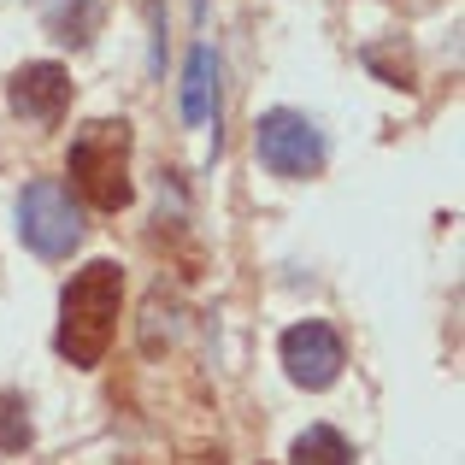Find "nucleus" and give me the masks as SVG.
I'll return each mask as SVG.
<instances>
[{
    "label": "nucleus",
    "instance_id": "1",
    "mask_svg": "<svg viewBox=\"0 0 465 465\" xmlns=\"http://www.w3.org/2000/svg\"><path fill=\"white\" fill-rule=\"evenodd\" d=\"M118 312H124V265L89 260L83 272H71L65 295H59V330H54L59 360H71L77 371H94L118 336Z\"/></svg>",
    "mask_w": 465,
    "mask_h": 465
},
{
    "label": "nucleus",
    "instance_id": "2",
    "mask_svg": "<svg viewBox=\"0 0 465 465\" xmlns=\"http://www.w3.org/2000/svg\"><path fill=\"white\" fill-rule=\"evenodd\" d=\"M65 171L77 183V194L94 206V213H124L136 183H130V124L124 118H94V124L77 130L65 153Z\"/></svg>",
    "mask_w": 465,
    "mask_h": 465
},
{
    "label": "nucleus",
    "instance_id": "3",
    "mask_svg": "<svg viewBox=\"0 0 465 465\" xmlns=\"http://www.w3.org/2000/svg\"><path fill=\"white\" fill-rule=\"evenodd\" d=\"M18 242L30 253H42V260H65V253L83 242V206L71 201L65 183H54V177L24 183V194H18Z\"/></svg>",
    "mask_w": 465,
    "mask_h": 465
},
{
    "label": "nucleus",
    "instance_id": "4",
    "mask_svg": "<svg viewBox=\"0 0 465 465\" xmlns=\"http://www.w3.org/2000/svg\"><path fill=\"white\" fill-rule=\"evenodd\" d=\"M253 153L283 183L318 177V171H324V130H318L307 113H295V106H272V113H260V124H253Z\"/></svg>",
    "mask_w": 465,
    "mask_h": 465
},
{
    "label": "nucleus",
    "instance_id": "5",
    "mask_svg": "<svg viewBox=\"0 0 465 465\" xmlns=\"http://www.w3.org/2000/svg\"><path fill=\"white\" fill-rule=\"evenodd\" d=\"M341 365H348V348L324 318H301V324L283 330V371L295 389H330L341 377Z\"/></svg>",
    "mask_w": 465,
    "mask_h": 465
},
{
    "label": "nucleus",
    "instance_id": "6",
    "mask_svg": "<svg viewBox=\"0 0 465 465\" xmlns=\"http://www.w3.org/2000/svg\"><path fill=\"white\" fill-rule=\"evenodd\" d=\"M6 106L24 118V124H42V130L59 124L65 106H71V71L54 65V59H30V65H18L12 83H6Z\"/></svg>",
    "mask_w": 465,
    "mask_h": 465
},
{
    "label": "nucleus",
    "instance_id": "7",
    "mask_svg": "<svg viewBox=\"0 0 465 465\" xmlns=\"http://www.w3.org/2000/svg\"><path fill=\"white\" fill-rule=\"evenodd\" d=\"M183 118H189V130L213 124V148H218V54L206 42H194L189 65H183Z\"/></svg>",
    "mask_w": 465,
    "mask_h": 465
},
{
    "label": "nucleus",
    "instance_id": "8",
    "mask_svg": "<svg viewBox=\"0 0 465 465\" xmlns=\"http://www.w3.org/2000/svg\"><path fill=\"white\" fill-rule=\"evenodd\" d=\"M101 18H106L101 0H42L47 35H54V42H65V47H89V35L101 30Z\"/></svg>",
    "mask_w": 465,
    "mask_h": 465
},
{
    "label": "nucleus",
    "instance_id": "9",
    "mask_svg": "<svg viewBox=\"0 0 465 465\" xmlns=\"http://www.w3.org/2000/svg\"><path fill=\"white\" fill-rule=\"evenodd\" d=\"M289 465H353V448L341 430H330V424H312V430L295 436V448H289Z\"/></svg>",
    "mask_w": 465,
    "mask_h": 465
},
{
    "label": "nucleus",
    "instance_id": "10",
    "mask_svg": "<svg viewBox=\"0 0 465 465\" xmlns=\"http://www.w3.org/2000/svg\"><path fill=\"white\" fill-rule=\"evenodd\" d=\"M30 448V401L18 389H0V454H24Z\"/></svg>",
    "mask_w": 465,
    "mask_h": 465
}]
</instances>
